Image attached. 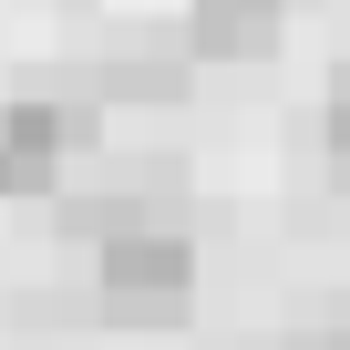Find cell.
<instances>
[{
  "mask_svg": "<svg viewBox=\"0 0 350 350\" xmlns=\"http://www.w3.org/2000/svg\"><path fill=\"white\" fill-rule=\"evenodd\" d=\"M288 21V0H186V52L196 62H258Z\"/></svg>",
  "mask_w": 350,
  "mask_h": 350,
  "instance_id": "cell-5",
  "label": "cell"
},
{
  "mask_svg": "<svg viewBox=\"0 0 350 350\" xmlns=\"http://www.w3.org/2000/svg\"><path fill=\"white\" fill-rule=\"evenodd\" d=\"M278 350H350V329H299V340H278Z\"/></svg>",
  "mask_w": 350,
  "mask_h": 350,
  "instance_id": "cell-7",
  "label": "cell"
},
{
  "mask_svg": "<svg viewBox=\"0 0 350 350\" xmlns=\"http://www.w3.org/2000/svg\"><path fill=\"white\" fill-rule=\"evenodd\" d=\"M93 278H103V309L134 319V329H165V319L196 309V247H186V227L103 237V247H93Z\"/></svg>",
  "mask_w": 350,
  "mask_h": 350,
  "instance_id": "cell-2",
  "label": "cell"
},
{
  "mask_svg": "<svg viewBox=\"0 0 350 350\" xmlns=\"http://www.w3.org/2000/svg\"><path fill=\"white\" fill-rule=\"evenodd\" d=\"M62 227L72 237H154V227H186V165L175 154H124V165H93L83 186L62 196Z\"/></svg>",
  "mask_w": 350,
  "mask_h": 350,
  "instance_id": "cell-1",
  "label": "cell"
},
{
  "mask_svg": "<svg viewBox=\"0 0 350 350\" xmlns=\"http://www.w3.org/2000/svg\"><path fill=\"white\" fill-rule=\"evenodd\" d=\"M83 144H93V103H72V93H11L0 103V196L52 186V165H72Z\"/></svg>",
  "mask_w": 350,
  "mask_h": 350,
  "instance_id": "cell-3",
  "label": "cell"
},
{
  "mask_svg": "<svg viewBox=\"0 0 350 350\" xmlns=\"http://www.w3.org/2000/svg\"><path fill=\"white\" fill-rule=\"evenodd\" d=\"M196 83V52H186V31H134V42H113L103 62H93V93L103 103H175V93H186Z\"/></svg>",
  "mask_w": 350,
  "mask_h": 350,
  "instance_id": "cell-4",
  "label": "cell"
},
{
  "mask_svg": "<svg viewBox=\"0 0 350 350\" xmlns=\"http://www.w3.org/2000/svg\"><path fill=\"white\" fill-rule=\"evenodd\" d=\"M329 154H340V165H350V62H340V72H329Z\"/></svg>",
  "mask_w": 350,
  "mask_h": 350,
  "instance_id": "cell-6",
  "label": "cell"
}]
</instances>
